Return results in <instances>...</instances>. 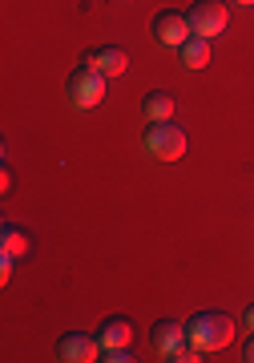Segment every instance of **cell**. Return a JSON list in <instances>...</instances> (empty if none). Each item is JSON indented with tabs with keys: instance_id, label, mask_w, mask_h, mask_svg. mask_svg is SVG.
<instances>
[{
	"instance_id": "obj_11",
	"label": "cell",
	"mask_w": 254,
	"mask_h": 363,
	"mask_svg": "<svg viewBox=\"0 0 254 363\" xmlns=\"http://www.w3.org/2000/svg\"><path fill=\"white\" fill-rule=\"evenodd\" d=\"M141 113H145V121H170V117H174V97H170V93H162V89L145 93Z\"/></svg>"
},
{
	"instance_id": "obj_13",
	"label": "cell",
	"mask_w": 254,
	"mask_h": 363,
	"mask_svg": "<svg viewBox=\"0 0 254 363\" xmlns=\"http://www.w3.org/2000/svg\"><path fill=\"white\" fill-rule=\"evenodd\" d=\"M101 359H105V363H129L133 355H129V347H105Z\"/></svg>"
},
{
	"instance_id": "obj_12",
	"label": "cell",
	"mask_w": 254,
	"mask_h": 363,
	"mask_svg": "<svg viewBox=\"0 0 254 363\" xmlns=\"http://www.w3.org/2000/svg\"><path fill=\"white\" fill-rule=\"evenodd\" d=\"M206 61H210V37H198V33H194V37L182 45V65L186 69H206Z\"/></svg>"
},
{
	"instance_id": "obj_5",
	"label": "cell",
	"mask_w": 254,
	"mask_h": 363,
	"mask_svg": "<svg viewBox=\"0 0 254 363\" xmlns=\"http://www.w3.org/2000/svg\"><path fill=\"white\" fill-rule=\"evenodd\" d=\"M153 37L162 40V45H174V49H182L186 40L194 37V25H190V16L186 13H174V9H165V13L153 16Z\"/></svg>"
},
{
	"instance_id": "obj_9",
	"label": "cell",
	"mask_w": 254,
	"mask_h": 363,
	"mask_svg": "<svg viewBox=\"0 0 254 363\" xmlns=\"http://www.w3.org/2000/svg\"><path fill=\"white\" fill-rule=\"evenodd\" d=\"M97 69H101L105 77H121L129 69V52L121 45H105V49H97Z\"/></svg>"
},
{
	"instance_id": "obj_10",
	"label": "cell",
	"mask_w": 254,
	"mask_h": 363,
	"mask_svg": "<svg viewBox=\"0 0 254 363\" xmlns=\"http://www.w3.org/2000/svg\"><path fill=\"white\" fill-rule=\"evenodd\" d=\"M0 255H13V259H25L28 255V234L16 222H4L0 226Z\"/></svg>"
},
{
	"instance_id": "obj_3",
	"label": "cell",
	"mask_w": 254,
	"mask_h": 363,
	"mask_svg": "<svg viewBox=\"0 0 254 363\" xmlns=\"http://www.w3.org/2000/svg\"><path fill=\"white\" fill-rule=\"evenodd\" d=\"M69 97H73L77 109H93V105L105 101V73L97 65H81L69 77Z\"/></svg>"
},
{
	"instance_id": "obj_2",
	"label": "cell",
	"mask_w": 254,
	"mask_h": 363,
	"mask_svg": "<svg viewBox=\"0 0 254 363\" xmlns=\"http://www.w3.org/2000/svg\"><path fill=\"white\" fill-rule=\"evenodd\" d=\"M145 150H150L158 162H178L186 154V133L174 125V121H150L145 130Z\"/></svg>"
},
{
	"instance_id": "obj_1",
	"label": "cell",
	"mask_w": 254,
	"mask_h": 363,
	"mask_svg": "<svg viewBox=\"0 0 254 363\" xmlns=\"http://www.w3.org/2000/svg\"><path fill=\"white\" fill-rule=\"evenodd\" d=\"M186 331H190V343H198L202 351H218L234 339V319L226 311H198L186 323Z\"/></svg>"
},
{
	"instance_id": "obj_16",
	"label": "cell",
	"mask_w": 254,
	"mask_h": 363,
	"mask_svg": "<svg viewBox=\"0 0 254 363\" xmlns=\"http://www.w3.org/2000/svg\"><path fill=\"white\" fill-rule=\"evenodd\" d=\"M238 4H246V9H250V4H254V0H238Z\"/></svg>"
},
{
	"instance_id": "obj_4",
	"label": "cell",
	"mask_w": 254,
	"mask_h": 363,
	"mask_svg": "<svg viewBox=\"0 0 254 363\" xmlns=\"http://www.w3.org/2000/svg\"><path fill=\"white\" fill-rule=\"evenodd\" d=\"M230 13H226V0H194L190 9V25L198 37H218L226 28Z\"/></svg>"
},
{
	"instance_id": "obj_6",
	"label": "cell",
	"mask_w": 254,
	"mask_h": 363,
	"mask_svg": "<svg viewBox=\"0 0 254 363\" xmlns=\"http://www.w3.org/2000/svg\"><path fill=\"white\" fill-rule=\"evenodd\" d=\"M57 359H65V363L101 359V343H97V335H85V331H69V335L57 339Z\"/></svg>"
},
{
	"instance_id": "obj_8",
	"label": "cell",
	"mask_w": 254,
	"mask_h": 363,
	"mask_svg": "<svg viewBox=\"0 0 254 363\" xmlns=\"http://www.w3.org/2000/svg\"><path fill=\"white\" fill-rule=\"evenodd\" d=\"M129 339H133V323H129L126 315H109L101 327H97V343L105 347H129Z\"/></svg>"
},
{
	"instance_id": "obj_14",
	"label": "cell",
	"mask_w": 254,
	"mask_h": 363,
	"mask_svg": "<svg viewBox=\"0 0 254 363\" xmlns=\"http://www.w3.org/2000/svg\"><path fill=\"white\" fill-rule=\"evenodd\" d=\"M242 323H246V327H250V331H254V303H250V307H246V315H242Z\"/></svg>"
},
{
	"instance_id": "obj_15",
	"label": "cell",
	"mask_w": 254,
	"mask_h": 363,
	"mask_svg": "<svg viewBox=\"0 0 254 363\" xmlns=\"http://www.w3.org/2000/svg\"><path fill=\"white\" fill-rule=\"evenodd\" d=\"M242 359L254 363V335H250V343H246V351H242Z\"/></svg>"
},
{
	"instance_id": "obj_7",
	"label": "cell",
	"mask_w": 254,
	"mask_h": 363,
	"mask_svg": "<svg viewBox=\"0 0 254 363\" xmlns=\"http://www.w3.org/2000/svg\"><path fill=\"white\" fill-rule=\"evenodd\" d=\"M150 343H153L158 355L170 359L182 343H190V331H186V323H178V319H158V323L150 327Z\"/></svg>"
}]
</instances>
